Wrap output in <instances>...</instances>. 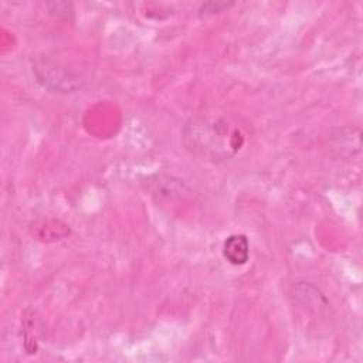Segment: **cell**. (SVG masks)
Listing matches in <instances>:
<instances>
[{"mask_svg":"<svg viewBox=\"0 0 363 363\" xmlns=\"http://www.w3.org/2000/svg\"><path fill=\"white\" fill-rule=\"evenodd\" d=\"M207 4H208L210 7H213V9L201 7V9H200V11H199L201 17H203V16L206 17V16H208V14H214V13H218V11H221L223 9H225V7L228 9V6H231V4H228V3H221V1H220V3H214V1H213V3H207Z\"/></svg>","mask_w":363,"mask_h":363,"instance_id":"277c9868","label":"cell"},{"mask_svg":"<svg viewBox=\"0 0 363 363\" xmlns=\"http://www.w3.org/2000/svg\"><path fill=\"white\" fill-rule=\"evenodd\" d=\"M224 258L233 265H244L250 257V244L245 235L233 234L223 244Z\"/></svg>","mask_w":363,"mask_h":363,"instance_id":"3957f363","label":"cell"},{"mask_svg":"<svg viewBox=\"0 0 363 363\" xmlns=\"http://www.w3.org/2000/svg\"><path fill=\"white\" fill-rule=\"evenodd\" d=\"M184 147L194 156L211 162L234 157L247 139L245 126L224 113H201L190 118L183 128Z\"/></svg>","mask_w":363,"mask_h":363,"instance_id":"6da1fadb","label":"cell"},{"mask_svg":"<svg viewBox=\"0 0 363 363\" xmlns=\"http://www.w3.org/2000/svg\"><path fill=\"white\" fill-rule=\"evenodd\" d=\"M35 72H37V77H38V81L47 86L50 82L55 79V82L52 84V86L50 89H52L54 92H72L75 91L77 88H79V82H78V78L75 77H71L68 72L62 71V69H57L55 67H37L35 68Z\"/></svg>","mask_w":363,"mask_h":363,"instance_id":"7a4b0ae2","label":"cell"}]
</instances>
